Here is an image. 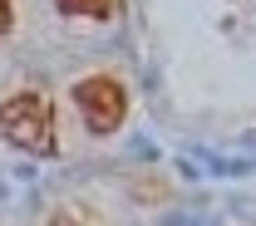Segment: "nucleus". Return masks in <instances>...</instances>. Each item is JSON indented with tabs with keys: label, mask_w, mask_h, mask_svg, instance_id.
<instances>
[{
	"label": "nucleus",
	"mask_w": 256,
	"mask_h": 226,
	"mask_svg": "<svg viewBox=\"0 0 256 226\" xmlns=\"http://www.w3.org/2000/svg\"><path fill=\"white\" fill-rule=\"evenodd\" d=\"M0 138L20 153L34 158H54L60 138H54V103L40 89H15L0 98Z\"/></svg>",
	"instance_id": "1"
},
{
	"label": "nucleus",
	"mask_w": 256,
	"mask_h": 226,
	"mask_svg": "<svg viewBox=\"0 0 256 226\" xmlns=\"http://www.w3.org/2000/svg\"><path fill=\"white\" fill-rule=\"evenodd\" d=\"M69 98H74L84 128L94 133V138H108V133H118L128 123V89L114 74H89V79H79Z\"/></svg>",
	"instance_id": "2"
},
{
	"label": "nucleus",
	"mask_w": 256,
	"mask_h": 226,
	"mask_svg": "<svg viewBox=\"0 0 256 226\" xmlns=\"http://www.w3.org/2000/svg\"><path fill=\"white\" fill-rule=\"evenodd\" d=\"M60 15H79V20H108L114 15V0H54Z\"/></svg>",
	"instance_id": "3"
},
{
	"label": "nucleus",
	"mask_w": 256,
	"mask_h": 226,
	"mask_svg": "<svg viewBox=\"0 0 256 226\" xmlns=\"http://www.w3.org/2000/svg\"><path fill=\"white\" fill-rule=\"evenodd\" d=\"M50 226H89V222H84L79 212H69V207H60V212L50 217Z\"/></svg>",
	"instance_id": "4"
},
{
	"label": "nucleus",
	"mask_w": 256,
	"mask_h": 226,
	"mask_svg": "<svg viewBox=\"0 0 256 226\" xmlns=\"http://www.w3.org/2000/svg\"><path fill=\"white\" fill-rule=\"evenodd\" d=\"M10 30H15V5L0 0V34H10Z\"/></svg>",
	"instance_id": "5"
}]
</instances>
